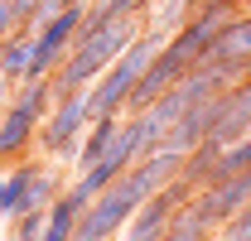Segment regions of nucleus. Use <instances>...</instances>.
<instances>
[{"instance_id": "nucleus-5", "label": "nucleus", "mask_w": 251, "mask_h": 241, "mask_svg": "<svg viewBox=\"0 0 251 241\" xmlns=\"http://www.w3.org/2000/svg\"><path fill=\"white\" fill-rule=\"evenodd\" d=\"M247 203H251V169H242V174H232V179L203 183V188L193 193V203H188V208L198 212V217H208L213 227H222V222H232Z\"/></svg>"}, {"instance_id": "nucleus-14", "label": "nucleus", "mask_w": 251, "mask_h": 241, "mask_svg": "<svg viewBox=\"0 0 251 241\" xmlns=\"http://www.w3.org/2000/svg\"><path fill=\"white\" fill-rule=\"evenodd\" d=\"M15 106H25V111H34V116L44 120L58 101H53V87H49V77H34V82H20V92H15Z\"/></svg>"}, {"instance_id": "nucleus-17", "label": "nucleus", "mask_w": 251, "mask_h": 241, "mask_svg": "<svg viewBox=\"0 0 251 241\" xmlns=\"http://www.w3.org/2000/svg\"><path fill=\"white\" fill-rule=\"evenodd\" d=\"M5 106H10V77L0 72V111H5Z\"/></svg>"}, {"instance_id": "nucleus-16", "label": "nucleus", "mask_w": 251, "mask_h": 241, "mask_svg": "<svg viewBox=\"0 0 251 241\" xmlns=\"http://www.w3.org/2000/svg\"><path fill=\"white\" fill-rule=\"evenodd\" d=\"M20 29H25V20H20V5H15V0H0V44H5V39H15Z\"/></svg>"}, {"instance_id": "nucleus-8", "label": "nucleus", "mask_w": 251, "mask_h": 241, "mask_svg": "<svg viewBox=\"0 0 251 241\" xmlns=\"http://www.w3.org/2000/svg\"><path fill=\"white\" fill-rule=\"evenodd\" d=\"M126 125V116H97L87 130H82V140H77V150H73V164H77V174H87L97 159L106 154V145L116 140V130Z\"/></svg>"}, {"instance_id": "nucleus-13", "label": "nucleus", "mask_w": 251, "mask_h": 241, "mask_svg": "<svg viewBox=\"0 0 251 241\" xmlns=\"http://www.w3.org/2000/svg\"><path fill=\"white\" fill-rule=\"evenodd\" d=\"M63 193V179L53 174V169H39V179L29 183V193H25V203H20V217H29V212H49L53 203H58ZM15 217V222H20Z\"/></svg>"}, {"instance_id": "nucleus-15", "label": "nucleus", "mask_w": 251, "mask_h": 241, "mask_svg": "<svg viewBox=\"0 0 251 241\" xmlns=\"http://www.w3.org/2000/svg\"><path fill=\"white\" fill-rule=\"evenodd\" d=\"M218 241H251V203L237 212L232 222H222V227H218Z\"/></svg>"}, {"instance_id": "nucleus-12", "label": "nucleus", "mask_w": 251, "mask_h": 241, "mask_svg": "<svg viewBox=\"0 0 251 241\" xmlns=\"http://www.w3.org/2000/svg\"><path fill=\"white\" fill-rule=\"evenodd\" d=\"M208 58H251V10H247V15H237V20L213 39Z\"/></svg>"}, {"instance_id": "nucleus-2", "label": "nucleus", "mask_w": 251, "mask_h": 241, "mask_svg": "<svg viewBox=\"0 0 251 241\" xmlns=\"http://www.w3.org/2000/svg\"><path fill=\"white\" fill-rule=\"evenodd\" d=\"M164 44H169V34L145 29V34H140V39L121 53V58L97 77V82H92V120H97V116H126V96L135 92L140 72L155 63V53L164 48Z\"/></svg>"}, {"instance_id": "nucleus-11", "label": "nucleus", "mask_w": 251, "mask_h": 241, "mask_svg": "<svg viewBox=\"0 0 251 241\" xmlns=\"http://www.w3.org/2000/svg\"><path fill=\"white\" fill-rule=\"evenodd\" d=\"M29 63H34V29H20L15 39L0 44V72L10 82H25L29 77Z\"/></svg>"}, {"instance_id": "nucleus-10", "label": "nucleus", "mask_w": 251, "mask_h": 241, "mask_svg": "<svg viewBox=\"0 0 251 241\" xmlns=\"http://www.w3.org/2000/svg\"><path fill=\"white\" fill-rule=\"evenodd\" d=\"M193 10H198V0H150V10H145V29H159V34L174 39V34L193 20Z\"/></svg>"}, {"instance_id": "nucleus-18", "label": "nucleus", "mask_w": 251, "mask_h": 241, "mask_svg": "<svg viewBox=\"0 0 251 241\" xmlns=\"http://www.w3.org/2000/svg\"><path fill=\"white\" fill-rule=\"evenodd\" d=\"M208 241H218V237H208Z\"/></svg>"}, {"instance_id": "nucleus-6", "label": "nucleus", "mask_w": 251, "mask_h": 241, "mask_svg": "<svg viewBox=\"0 0 251 241\" xmlns=\"http://www.w3.org/2000/svg\"><path fill=\"white\" fill-rule=\"evenodd\" d=\"M242 135H251V77L237 82L232 92H222L218 120H213V140H222V145H232Z\"/></svg>"}, {"instance_id": "nucleus-9", "label": "nucleus", "mask_w": 251, "mask_h": 241, "mask_svg": "<svg viewBox=\"0 0 251 241\" xmlns=\"http://www.w3.org/2000/svg\"><path fill=\"white\" fill-rule=\"evenodd\" d=\"M39 169H44V164H34V159H15V164L0 174V217H20V203H25L29 183L39 179Z\"/></svg>"}, {"instance_id": "nucleus-4", "label": "nucleus", "mask_w": 251, "mask_h": 241, "mask_svg": "<svg viewBox=\"0 0 251 241\" xmlns=\"http://www.w3.org/2000/svg\"><path fill=\"white\" fill-rule=\"evenodd\" d=\"M188 72H193V63H188V58H179V53H174V48L164 44V48L155 53V63H150V68L140 72L135 92L126 96V116H140L145 106H155L159 96H164V92H174V87H179V82L188 77Z\"/></svg>"}, {"instance_id": "nucleus-1", "label": "nucleus", "mask_w": 251, "mask_h": 241, "mask_svg": "<svg viewBox=\"0 0 251 241\" xmlns=\"http://www.w3.org/2000/svg\"><path fill=\"white\" fill-rule=\"evenodd\" d=\"M140 20L145 15H121V20H111V24H101L97 34H87V39H77L73 44V53L58 63V72L49 77V87H53V101H63V96H73V92H87L111 68V63L121 58L126 48L140 39Z\"/></svg>"}, {"instance_id": "nucleus-7", "label": "nucleus", "mask_w": 251, "mask_h": 241, "mask_svg": "<svg viewBox=\"0 0 251 241\" xmlns=\"http://www.w3.org/2000/svg\"><path fill=\"white\" fill-rule=\"evenodd\" d=\"M34 140H39V116L10 101L0 111V164H15L25 150H34Z\"/></svg>"}, {"instance_id": "nucleus-3", "label": "nucleus", "mask_w": 251, "mask_h": 241, "mask_svg": "<svg viewBox=\"0 0 251 241\" xmlns=\"http://www.w3.org/2000/svg\"><path fill=\"white\" fill-rule=\"evenodd\" d=\"M87 125H92V87L63 96L58 106L39 120V140H34V150H44V154H73Z\"/></svg>"}]
</instances>
